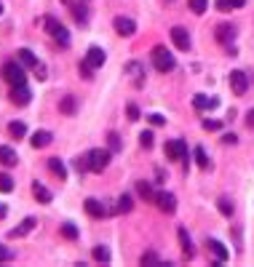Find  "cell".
I'll return each mask as SVG.
<instances>
[{"label": "cell", "instance_id": "9a60e30c", "mask_svg": "<svg viewBox=\"0 0 254 267\" xmlns=\"http://www.w3.org/2000/svg\"><path fill=\"white\" fill-rule=\"evenodd\" d=\"M123 72L131 75V80H134V85H142V75H145V64H139V62H129L123 67Z\"/></svg>", "mask_w": 254, "mask_h": 267}, {"label": "cell", "instance_id": "c3c4849f", "mask_svg": "<svg viewBox=\"0 0 254 267\" xmlns=\"http://www.w3.org/2000/svg\"><path fill=\"white\" fill-rule=\"evenodd\" d=\"M217 8H220V11H228L230 6H228V0H217Z\"/></svg>", "mask_w": 254, "mask_h": 267}, {"label": "cell", "instance_id": "5bb4252c", "mask_svg": "<svg viewBox=\"0 0 254 267\" xmlns=\"http://www.w3.org/2000/svg\"><path fill=\"white\" fill-rule=\"evenodd\" d=\"M51 142H54V134H51V131H35L32 139H30V145H32L35 150H43V147H49Z\"/></svg>", "mask_w": 254, "mask_h": 267}, {"label": "cell", "instance_id": "b9f144b4", "mask_svg": "<svg viewBox=\"0 0 254 267\" xmlns=\"http://www.w3.org/2000/svg\"><path fill=\"white\" fill-rule=\"evenodd\" d=\"M147 120L153 123V126H163V123H166V118H163V115H158V112H153V115H150Z\"/></svg>", "mask_w": 254, "mask_h": 267}, {"label": "cell", "instance_id": "ba28073f", "mask_svg": "<svg viewBox=\"0 0 254 267\" xmlns=\"http://www.w3.org/2000/svg\"><path fill=\"white\" fill-rule=\"evenodd\" d=\"M83 206H86V214H89V216H94V219H105V216L110 214V208H107L105 203H102V200H97V198H89Z\"/></svg>", "mask_w": 254, "mask_h": 267}, {"label": "cell", "instance_id": "30bf717a", "mask_svg": "<svg viewBox=\"0 0 254 267\" xmlns=\"http://www.w3.org/2000/svg\"><path fill=\"white\" fill-rule=\"evenodd\" d=\"M30 99H32V94H30V88H27L24 83H22V85H14V88H11V102L19 104V107L30 104Z\"/></svg>", "mask_w": 254, "mask_h": 267}, {"label": "cell", "instance_id": "4316f807", "mask_svg": "<svg viewBox=\"0 0 254 267\" xmlns=\"http://www.w3.org/2000/svg\"><path fill=\"white\" fill-rule=\"evenodd\" d=\"M8 134H11V137H14V139H22V137H24V134H27V126H24V123H22V120H14V123H11V126H8Z\"/></svg>", "mask_w": 254, "mask_h": 267}, {"label": "cell", "instance_id": "e0dca14e", "mask_svg": "<svg viewBox=\"0 0 254 267\" xmlns=\"http://www.w3.org/2000/svg\"><path fill=\"white\" fill-rule=\"evenodd\" d=\"M177 235H180L185 259H193V256H195V249H193V243H190V235H187V230H185V227H180V230H177Z\"/></svg>", "mask_w": 254, "mask_h": 267}, {"label": "cell", "instance_id": "8fae6325", "mask_svg": "<svg viewBox=\"0 0 254 267\" xmlns=\"http://www.w3.org/2000/svg\"><path fill=\"white\" fill-rule=\"evenodd\" d=\"M172 40H174V46H177L180 51L190 49V35H187L185 27H174V30H172Z\"/></svg>", "mask_w": 254, "mask_h": 267}, {"label": "cell", "instance_id": "2e32d148", "mask_svg": "<svg viewBox=\"0 0 254 267\" xmlns=\"http://www.w3.org/2000/svg\"><path fill=\"white\" fill-rule=\"evenodd\" d=\"M35 225H37V222H35V216H27L22 225H19V227H14V230L8 233V238H24L27 233H32V227H35Z\"/></svg>", "mask_w": 254, "mask_h": 267}, {"label": "cell", "instance_id": "e575fe53", "mask_svg": "<svg viewBox=\"0 0 254 267\" xmlns=\"http://www.w3.org/2000/svg\"><path fill=\"white\" fill-rule=\"evenodd\" d=\"M153 131H142V134H139V145H142L145 150H150V147H153Z\"/></svg>", "mask_w": 254, "mask_h": 267}, {"label": "cell", "instance_id": "ab89813d", "mask_svg": "<svg viewBox=\"0 0 254 267\" xmlns=\"http://www.w3.org/2000/svg\"><path fill=\"white\" fill-rule=\"evenodd\" d=\"M78 72L83 75V78H86V80H91L94 78V75H91V67L86 64V62H80V67H78Z\"/></svg>", "mask_w": 254, "mask_h": 267}, {"label": "cell", "instance_id": "3957f363", "mask_svg": "<svg viewBox=\"0 0 254 267\" xmlns=\"http://www.w3.org/2000/svg\"><path fill=\"white\" fill-rule=\"evenodd\" d=\"M43 27L49 30V35H51V37H54V40L59 43V46H70V32L64 30V27H62L59 22H56V19L46 16V19H43Z\"/></svg>", "mask_w": 254, "mask_h": 267}, {"label": "cell", "instance_id": "cb8c5ba5", "mask_svg": "<svg viewBox=\"0 0 254 267\" xmlns=\"http://www.w3.org/2000/svg\"><path fill=\"white\" fill-rule=\"evenodd\" d=\"M16 56H19V62H22L24 67H30V70H32V67L37 64V59H35V54H32L30 49H19V54H16Z\"/></svg>", "mask_w": 254, "mask_h": 267}, {"label": "cell", "instance_id": "52a82bcc", "mask_svg": "<svg viewBox=\"0 0 254 267\" xmlns=\"http://www.w3.org/2000/svg\"><path fill=\"white\" fill-rule=\"evenodd\" d=\"M112 27H115V32H118V35H123V37H131V35L137 32L134 19H129V16H115V22H112Z\"/></svg>", "mask_w": 254, "mask_h": 267}, {"label": "cell", "instance_id": "8992f818", "mask_svg": "<svg viewBox=\"0 0 254 267\" xmlns=\"http://www.w3.org/2000/svg\"><path fill=\"white\" fill-rule=\"evenodd\" d=\"M166 158H172V160H185V158H187V145H185L182 139L166 142Z\"/></svg>", "mask_w": 254, "mask_h": 267}, {"label": "cell", "instance_id": "603a6c76", "mask_svg": "<svg viewBox=\"0 0 254 267\" xmlns=\"http://www.w3.org/2000/svg\"><path fill=\"white\" fill-rule=\"evenodd\" d=\"M206 246L211 249V254H214V256H217V262H225V259L230 256V251L225 249V246H222L220 241H206Z\"/></svg>", "mask_w": 254, "mask_h": 267}, {"label": "cell", "instance_id": "9c48e42d", "mask_svg": "<svg viewBox=\"0 0 254 267\" xmlns=\"http://www.w3.org/2000/svg\"><path fill=\"white\" fill-rule=\"evenodd\" d=\"M155 206L161 208L163 214H174L177 211V198L172 193H158L155 195Z\"/></svg>", "mask_w": 254, "mask_h": 267}, {"label": "cell", "instance_id": "44dd1931", "mask_svg": "<svg viewBox=\"0 0 254 267\" xmlns=\"http://www.w3.org/2000/svg\"><path fill=\"white\" fill-rule=\"evenodd\" d=\"M49 168H51L54 176H59V182H64V179H67V168H64V163H62L59 158H49Z\"/></svg>", "mask_w": 254, "mask_h": 267}, {"label": "cell", "instance_id": "bcb514c9", "mask_svg": "<svg viewBox=\"0 0 254 267\" xmlns=\"http://www.w3.org/2000/svg\"><path fill=\"white\" fill-rule=\"evenodd\" d=\"M228 6L230 8H243V6H246V0H228Z\"/></svg>", "mask_w": 254, "mask_h": 267}, {"label": "cell", "instance_id": "60d3db41", "mask_svg": "<svg viewBox=\"0 0 254 267\" xmlns=\"http://www.w3.org/2000/svg\"><path fill=\"white\" fill-rule=\"evenodd\" d=\"M126 112H129V120H139V107L137 104H129Z\"/></svg>", "mask_w": 254, "mask_h": 267}, {"label": "cell", "instance_id": "6da1fadb", "mask_svg": "<svg viewBox=\"0 0 254 267\" xmlns=\"http://www.w3.org/2000/svg\"><path fill=\"white\" fill-rule=\"evenodd\" d=\"M153 64H155L158 72H172L174 67H177L174 54L168 51V49H163V46H155V49H153Z\"/></svg>", "mask_w": 254, "mask_h": 267}, {"label": "cell", "instance_id": "7c38bea8", "mask_svg": "<svg viewBox=\"0 0 254 267\" xmlns=\"http://www.w3.org/2000/svg\"><path fill=\"white\" fill-rule=\"evenodd\" d=\"M214 37H217L222 46H230L233 40H236V27L233 24H220L217 32H214Z\"/></svg>", "mask_w": 254, "mask_h": 267}, {"label": "cell", "instance_id": "f907efd6", "mask_svg": "<svg viewBox=\"0 0 254 267\" xmlns=\"http://www.w3.org/2000/svg\"><path fill=\"white\" fill-rule=\"evenodd\" d=\"M0 14H3V3H0Z\"/></svg>", "mask_w": 254, "mask_h": 267}, {"label": "cell", "instance_id": "7a4b0ae2", "mask_svg": "<svg viewBox=\"0 0 254 267\" xmlns=\"http://www.w3.org/2000/svg\"><path fill=\"white\" fill-rule=\"evenodd\" d=\"M110 158H112V150H91L89 152V168L94 174H102L110 166Z\"/></svg>", "mask_w": 254, "mask_h": 267}, {"label": "cell", "instance_id": "d6986e66", "mask_svg": "<svg viewBox=\"0 0 254 267\" xmlns=\"http://www.w3.org/2000/svg\"><path fill=\"white\" fill-rule=\"evenodd\" d=\"M59 112L62 115H75L78 112V102H75V97H62V102H59Z\"/></svg>", "mask_w": 254, "mask_h": 267}, {"label": "cell", "instance_id": "836d02e7", "mask_svg": "<svg viewBox=\"0 0 254 267\" xmlns=\"http://www.w3.org/2000/svg\"><path fill=\"white\" fill-rule=\"evenodd\" d=\"M209 8V0H190V11L193 14H203Z\"/></svg>", "mask_w": 254, "mask_h": 267}, {"label": "cell", "instance_id": "d590c367", "mask_svg": "<svg viewBox=\"0 0 254 267\" xmlns=\"http://www.w3.org/2000/svg\"><path fill=\"white\" fill-rule=\"evenodd\" d=\"M195 163H198L201 168H209V158H206L203 147H195Z\"/></svg>", "mask_w": 254, "mask_h": 267}, {"label": "cell", "instance_id": "d4e9b609", "mask_svg": "<svg viewBox=\"0 0 254 267\" xmlns=\"http://www.w3.org/2000/svg\"><path fill=\"white\" fill-rule=\"evenodd\" d=\"M137 193L142 195L145 200H155V195H158V193H153V185L145 182V179H142V182H137Z\"/></svg>", "mask_w": 254, "mask_h": 267}, {"label": "cell", "instance_id": "ee69618b", "mask_svg": "<svg viewBox=\"0 0 254 267\" xmlns=\"http://www.w3.org/2000/svg\"><path fill=\"white\" fill-rule=\"evenodd\" d=\"M8 259H14V254L6 249V246H0V262H8Z\"/></svg>", "mask_w": 254, "mask_h": 267}, {"label": "cell", "instance_id": "5b68a950", "mask_svg": "<svg viewBox=\"0 0 254 267\" xmlns=\"http://www.w3.org/2000/svg\"><path fill=\"white\" fill-rule=\"evenodd\" d=\"M230 88H233V94H236V97H243V94H246V88H249L246 72L233 70V72H230Z\"/></svg>", "mask_w": 254, "mask_h": 267}, {"label": "cell", "instance_id": "681fc988", "mask_svg": "<svg viewBox=\"0 0 254 267\" xmlns=\"http://www.w3.org/2000/svg\"><path fill=\"white\" fill-rule=\"evenodd\" d=\"M6 214H8V208H6V206H3V203H0V219H3V216H6Z\"/></svg>", "mask_w": 254, "mask_h": 267}, {"label": "cell", "instance_id": "ffe728a7", "mask_svg": "<svg viewBox=\"0 0 254 267\" xmlns=\"http://www.w3.org/2000/svg\"><path fill=\"white\" fill-rule=\"evenodd\" d=\"M0 163H3V166H8V168H11V166H16V163H19V158H16V152H14L11 147H6V145H0Z\"/></svg>", "mask_w": 254, "mask_h": 267}, {"label": "cell", "instance_id": "1f68e13d", "mask_svg": "<svg viewBox=\"0 0 254 267\" xmlns=\"http://www.w3.org/2000/svg\"><path fill=\"white\" fill-rule=\"evenodd\" d=\"M94 259L97 262H110V249L107 246H97V249H94Z\"/></svg>", "mask_w": 254, "mask_h": 267}, {"label": "cell", "instance_id": "484cf974", "mask_svg": "<svg viewBox=\"0 0 254 267\" xmlns=\"http://www.w3.org/2000/svg\"><path fill=\"white\" fill-rule=\"evenodd\" d=\"M131 208H134V200H131V195H120V198H118L115 211H120V214H129Z\"/></svg>", "mask_w": 254, "mask_h": 267}, {"label": "cell", "instance_id": "d6a6232c", "mask_svg": "<svg viewBox=\"0 0 254 267\" xmlns=\"http://www.w3.org/2000/svg\"><path fill=\"white\" fill-rule=\"evenodd\" d=\"M14 190V179L8 174H0V193H11Z\"/></svg>", "mask_w": 254, "mask_h": 267}, {"label": "cell", "instance_id": "83f0119b", "mask_svg": "<svg viewBox=\"0 0 254 267\" xmlns=\"http://www.w3.org/2000/svg\"><path fill=\"white\" fill-rule=\"evenodd\" d=\"M72 16L78 24H86L89 22V8L86 6H72Z\"/></svg>", "mask_w": 254, "mask_h": 267}, {"label": "cell", "instance_id": "277c9868", "mask_svg": "<svg viewBox=\"0 0 254 267\" xmlns=\"http://www.w3.org/2000/svg\"><path fill=\"white\" fill-rule=\"evenodd\" d=\"M3 78L11 83V85H22V83L27 80L24 64H22V62H6V67H3Z\"/></svg>", "mask_w": 254, "mask_h": 267}, {"label": "cell", "instance_id": "f35d334b", "mask_svg": "<svg viewBox=\"0 0 254 267\" xmlns=\"http://www.w3.org/2000/svg\"><path fill=\"white\" fill-rule=\"evenodd\" d=\"M32 72H35V78H37V80H46V78H49V75H46V64H40V62L32 67Z\"/></svg>", "mask_w": 254, "mask_h": 267}, {"label": "cell", "instance_id": "7dc6e473", "mask_svg": "<svg viewBox=\"0 0 254 267\" xmlns=\"http://www.w3.org/2000/svg\"><path fill=\"white\" fill-rule=\"evenodd\" d=\"M246 126H249V128H254V110H249V112H246Z\"/></svg>", "mask_w": 254, "mask_h": 267}, {"label": "cell", "instance_id": "8d00e7d4", "mask_svg": "<svg viewBox=\"0 0 254 267\" xmlns=\"http://www.w3.org/2000/svg\"><path fill=\"white\" fill-rule=\"evenodd\" d=\"M107 145H110L112 152H118V150H120V137H118L115 131H110V134H107Z\"/></svg>", "mask_w": 254, "mask_h": 267}, {"label": "cell", "instance_id": "7bdbcfd3", "mask_svg": "<svg viewBox=\"0 0 254 267\" xmlns=\"http://www.w3.org/2000/svg\"><path fill=\"white\" fill-rule=\"evenodd\" d=\"M203 128L206 131H220V120H203Z\"/></svg>", "mask_w": 254, "mask_h": 267}, {"label": "cell", "instance_id": "f1b7e54d", "mask_svg": "<svg viewBox=\"0 0 254 267\" xmlns=\"http://www.w3.org/2000/svg\"><path fill=\"white\" fill-rule=\"evenodd\" d=\"M217 208H220V214H225V216H233V211H236V206L230 203V198H220Z\"/></svg>", "mask_w": 254, "mask_h": 267}, {"label": "cell", "instance_id": "f6af8a7d", "mask_svg": "<svg viewBox=\"0 0 254 267\" xmlns=\"http://www.w3.org/2000/svg\"><path fill=\"white\" fill-rule=\"evenodd\" d=\"M222 142H225V145H236V142H238V137H236V134H225V137H222Z\"/></svg>", "mask_w": 254, "mask_h": 267}, {"label": "cell", "instance_id": "ac0fdd59", "mask_svg": "<svg viewBox=\"0 0 254 267\" xmlns=\"http://www.w3.org/2000/svg\"><path fill=\"white\" fill-rule=\"evenodd\" d=\"M217 99H214V97H203V94H195V97H193V107L195 110H214V107H217Z\"/></svg>", "mask_w": 254, "mask_h": 267}, {"label": "cell", "instance_id": "7402d4cb", "mask_svg": "<svg viewBox=\"0 0 254 267\" xmlns=\"http://www.w3.org/2000/svg\"><path fill=\"white\" fill-rule=\"evenodd\" d=\"M32 195L37 198V200H40V203H51V190L49 187H43L40 182H32Z\"/></svg>", "mask_w": 254, "mask_h": 267}, {"label": "cell", "instance_id": "74e56055", "mask_svg": "<svg viewBox=\"0 0 254 267\" xmlns=\"http://www.w3.org/2000/svg\"><path fill=\"white\" fill-rule=\"evenodd\" d=\"M139 262H142V264H155V262H161V256H158L155 251H145Z\"/></svg>", "mask_w": 254, "mask_h": 267}, {"label": "cell", "instance_id": "4dcf8cb0", "mask_svg": "<svg viewBox=\"0 0 254 267\" xmlns=\"http://www.w3.org/2000/svg\"><path fill=\"white\" fill-rule=\"evenodd\" d=\"M62 235L67 238V241H75V238H78V227H75L72 222H64L62 225Z\"/></svg>", "mask_w": 254, "mask_h": 267}, {"label": "cell", "instance_id": "f546056e", "mask_svg": "<svg viewBox=\"0 0 254 267\" xmlns=\"http://www.w3.org/2000/svg\"><path fill=\"white\" fill-rule=\"evenodd\" d=\"M72 166H75V171H78V174H86V171H91V168H89V155L75 158V160H72Z\"/></svg>", "mask_w": 254, "mask_h": 267}, {"label": "cell", "instance_id": "4fadbf2b", "mask_svg": "<svg viewBox=\"0 0 254 267\" xmlns=\"http://www.w3.org/2000/svg\"><path fill=\"white\" fill-rule=\"evenodd\" d=\"M105 59H107V56H105V51L94 46V49H89V54H86V59H83V62H86V64L91 67V70H99V67L105 64Z\"/></svg>", "mask_w": 254, "mask_h": 267}]
</instances>
